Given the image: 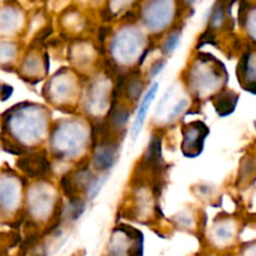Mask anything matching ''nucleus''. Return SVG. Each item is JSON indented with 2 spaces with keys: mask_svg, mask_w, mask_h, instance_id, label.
I'll return each instance as SVG.
<instances>
[{
  "mask_svg": "<svg viewBox=\"0 0 256 256\" xmlns=\"http://www.w3.org/2000/svg\"><path fill=\"white\" fill-rule=\"evenodd\" d=\"M158 88H159V84H158V82L152 84V86L150 88L149 90H148L146 95H145V98H144V100H142V102L140 104L139 112H138V115H136V120H135L134 126H132V139H134V140L136 139L138 134H139V130L142 129V122H144L145 116H146V114H148V110H149L150 105H152V99H154L155 95H156Z\"/></svg>",
  "mask_w": 256,
  "mask_h": 256,
  "instance_id": "1",
  "label": "nucleus"
},
{
  "mask_svg": "<svg viewBox=\"0 0 256 256\" xmlns=\"http://www.w3.org/2000/svg\"><path fill=\"white\" fill-rule=\"evenodd\" d=\"M164 65H165V62H160V64H158V66H155L154 69H152V76H155V75H156V74H159L160 70H162V68H164Z\"/></svg>",
  "mask_w": 256,
  "mask_h": 256,
  "instance_id": "5",
  "label": "nucleus"
},
{
  "mask_svg": "<svg viewBox=\"0 0 256 256\" xmlns=\"http://www.w3.org/2000/svg\"><path fill=\"white\" fill-rule=\"evenodd\" d=\"M179 44V34H172L164 44V52H172Z\"/></svg>",
  "mask_w": 256,
  "mask_h": 256,
  "instance_id": "2",
  "label": "nucleus"
},
{
  "mask_svg": "<svg viewBox=\"0 0 256 256\" xmlns=\"http://www.w3.org/2000/svg\"><path fill=\"white\" fill-rule=\"evenodd\" d=\"M185 105H186V100H182V102H180L179 104H178L174 108V110H172V115H170V116H169L170 122H172V120L174 119L175 116H178V115H179L180 112H182V110L184 109V108H185Z\"/></svg>",
  "mask_w": 256,
  "mask_h": 256,
  "instance_id": "4",
  "label": "nucleus"
},
{
  "mask_svg": "<svg viewBox=\"0 0 256 256\" xmlns=\"http://www.w3.org/2000/svg\"><path fill=\"white\" fill-rule=\"evenodd\" d=\"M98 164H99L100 168L105 169V168L112 166V155L109 154V152H104V154H100L98 156Z\"/></svg>",
  "mask_w": 256,
  "mask_h": 256,
  "instance_id": "3",
  "label": "nucleus"
}]
</instances>
